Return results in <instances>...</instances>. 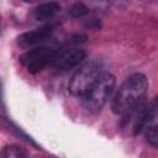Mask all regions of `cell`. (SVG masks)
I'll return each mask as SVG.
<instances>
[{"label": "cell", "mask_w": 158, "mask_h": 158, "mask_svg": "<svg viewBox=\"0 0 158 158\" xmlns=\"http://www.w3.org/2000/svg\"><path fill=\"white\" fill-rule=\"evenodd\" d=\"M53 30H54V25L49 23V25H44L40 28L27 31V32H25V33H22L17 37V43L22 47L36 46V44L46 41L52 35Z\"/></svg>", "instance_id": "6"}, {"label": "cell", "mask_w": 158, "mask_h": 158, "mask_svg": "<svg viewBox=\"0 0 158 158\" xmlns=\"http://www.w3.org/2000/svg\"><path fill=\"white\" fill-rule=\"evenodd\" d=\"M57 49L51 47H36L21 54L20 62L27 68L30 73H38L43 70L47 65L51 64L53 57L56 56Z\"/></svg>", "instance_id": "4"}, {"label": "cell", "mask_w": 158, "mask_h": 158, "mask_svg": "<svg viewBox=\"0 0 158 158\" xmlns=\"http://www.w3.org/2000/svg\"><path fill=\"white\" fill-rule=\"evenodd\" d=\"M86 41V36L85 35H74L70 40H69V42L72 43V44H79V43H84Z\"/></svg>", "instance_id": "11"}, {"label": "cell", "mask_w": 158, "mask_h": 158, "mask_svg": "<svg viewBox=\"0 0 158 158\" xmlns=\"http://www.w3.org/2000/svg\"><path fill=\"white\" fill-rule=\"evenodd\" d=\"M89 11L90 10H89V7L85 4H83V2H75V4H73L70 6L68 14L72 17H74V19H79V17H83V16L88 15Z\"/></svg>", "instance_id": "8"}, {"label": "cell", "mask_w": 158, "mask_h": 158, "mask_svg": "<svg viewBox=\"0 0 158 158\" xmlns=\"http://www.w3.org/2000/svg\"><path fill=\"white\" fill-rule=\"evenodd\" d=\"M144 136H146V141L153 146L154 148L158 147V130H157V125H149L144 128Z\"/></svg>", "instance_id": "9"}, {"label": "cell", "mask_w": 158, "mask_h": 158, "mask_svg": "<svg viewBox=\"0 0 158 158\" xmlns=\"http://www.w3.org/2000/svg\"><path fill=\"white\" fill-rule=\"evenodd\" d=\"M10 151L12 152V156H14L15 158H27V154H26V152H25L23 149L19 148V147H16V146H12V147H10Z\"/></svg>", "instance_id": "10"}, {"label": "cell", "mask_w": 158, "mask_h": 158, "mask_svg": "<svg viewBox=\"0 0 158 158\" xmlns=\"http://www.w3.org/2000/svg\"><path fill=\"white\" fill-rule=\"evenodd\" d=\"M59 10H60V5L56 1L43 2V4H40L35 9L33 16L37 21H46V20L52 19Z\"/></svg>", "instance_id": "7"}, {"label": "cell", "mask_w": 158, "mask_h": 158, "mask_svg": "<svg viewBox=\"0 0 158 158\" xmlns=\"http://www.w3.org/2000/svg\"><path fill=\"white\" fill-rule=\"evenodd\" d=\"M148 89V80L144 74L135 73L130 75L120 86L111 101V110L115 115H122L131 106L144 98Z\"/></svg>", "instance_id": "1"}, {"label": "cell", "mask_w": 158, "mask_h": 158, "mask_svg": "<svg viewBox=\"0 0 158 158\" xmlns=\"http://www.w3.org/2000/svg\"><path fill=\"white\" fill-rule=\"evenodd\" d=\"M116 78L107 72H104L99 75L91 89L83 98L85 107L91 112H98L106 104L109 98L115 90Z\"/></svg>", "instance_id": "2"}, {"label": "cell", "mask_w": 158, "mask_h": 158, "mask_svg": "<svg viewBox=\"0 0 158 158\" xmlns=\"http://www.w3.org/2000/svg\"><path fill=\"white\" fill-rule=\"evenodd\" d=\"M101 73V65L99 62H86L73 74L68 85L69 93L74 96L84 98Z\"/></svg>", "instance_id": "3"}, {"label": "cell", "mask_w": 158, "mask_h": 158, "mask_svg": "<svg viewBox=\"0 0 158 158\" xmlns=\"http://www.w3.org/2000/svg\"><path fill=\"white\" fill-rule=\"evenodd\" d=\"M86 58V52L81 48L70 47V48H60L57 49L56 56L51 62V67H53L58 72H67L72 68L78 67Z\"/></svg>", "instance_id": "5"}]
</instances>
